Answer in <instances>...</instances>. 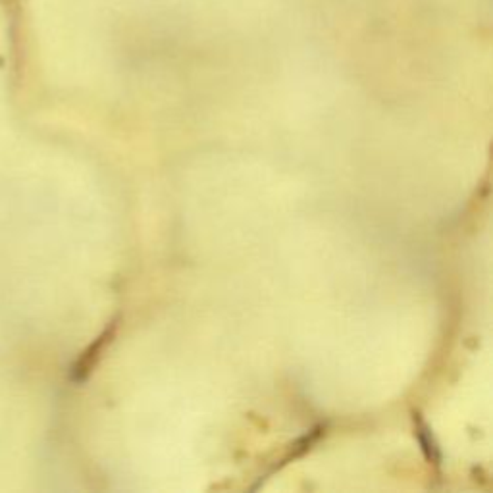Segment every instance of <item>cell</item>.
<instances>
[{
  "label": "cell",
  "instance_id": "1",
  "mask_svg": "<svg viewBox=\"0 0 493 493\" xmlns=\"http://www.w3.org/2000/svg\"><path fill=\"white\" fill-rule=\"evenodd\" d=\"M414 422H416L418 441H420V446H422V451H424L426 459L430 460V463H434L436 466H439L441 465V457H439L438 446H436V441H434V438H431L428 426H426V422H422V418L418 416V414H414Z\"/></svg>",
  "mask_w": 493,
  "mask_h": 493
}]
</instances>
